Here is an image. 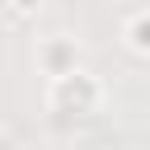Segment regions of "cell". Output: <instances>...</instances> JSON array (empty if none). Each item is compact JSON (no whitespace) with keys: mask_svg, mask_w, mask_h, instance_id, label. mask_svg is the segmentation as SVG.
Here are the masks:
<instances>
[{"mask_svg":"<svg viewBox=\"0 0 150 150\" xmlns=\"http://www.w3.org/2000/svg\"><path fill=\"white\" fill-rule=\"evenodd\" d=\"M47 108L56 122H84L103 108V80L89 75L84 66L70 75H56V80H47Z\"/></svg>","mask_w":150,"mask_h":150,"instance_id":"cell-1","label":"cell"},{"mask_svg":"<svg viewBox=\"0 0 150 150\" xmlns=\"http://www.w3.org/2000/svg\"><path fill=\"white\" fill-rule=\"evenodd\" d=\"M33 61H38V70L47 80H56V75H70V70L84 66V47H80L75 33H52V38H42L33 47Z\"/></svg>","mask_w":150,"mask_h":150,"instance_id":"cell-2","label":"cell"},{"mask_svg":"<svg viewBox=\"0 0 150 150\" xmlns=\"http://www.w3.org/2000/svg\"><path fill=\"white\" fill-rule=\"evenodd\" d=\"M122 47L141 61H150V5L145 9H131L122 19Z\"/></svg>","mask_w":150,"mask_h":150,"instance_id":"cell-3","label":"cell"},{"mask_svg":"<svg viewBox=\"0 0 150 150\" xmlns=\"http://www.w3.org/2000/svg\"><path fill=\"white\" fill-rule=\"evenodd\" d=\"M5 5H9V19H14V23H23V19H38L47 0H5Z\"/></svg>","mask_w":150,"mask_h":150,"instance_id":"cell-4","label":"cell"},{"mask_svg":"<svg viewBox=\"0 0 150 150\" xmlns=\"http://www.w3.org/2000/svg\"><path fill=\"white\" fill-rule=\"evenodd\" d=\"M0 150H23V145H19V141H14V131H9V127H5V131H0Z\"/></svg>","mask_w":150,"mask_h":150,"instance_id":"cell-5","label":"cell"}]
</instances>
